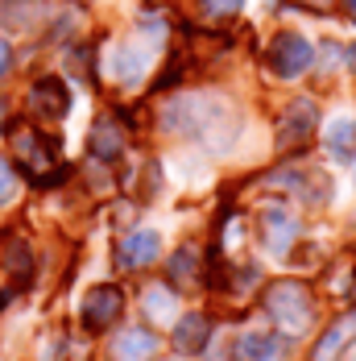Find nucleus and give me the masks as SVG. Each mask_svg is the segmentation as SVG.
<instances>
[{
  "label": "nucleus",
  "instance_id": "obj_13",
  "mask_svg": "<svg viewBox=\"0 0 356 361\" xmlns=\"http://www.w3.org/2000/svg\"><path fill=\"white\" fill-rule=\"evenodd\" d=\"M0 266L13 274L17 287L34 279V253H30V245H25V237H8V241H4V257H0Z\"/></svg>",
  "mask_w": 356,
  "mask_h": 361
},
{
  "label": "nucleus",
  "instance_id": "obj_24",
  "mask_svg": "<svg viewBox=\"0 0 356 361\" xmlns=\"http://www.w3.org/2000/svg\"><path fill=\"white\" fill-rule=\"evenodd\" d=\"M0 361H4V357H0Z\"/></svg>",
  "mask_w": 356,
  "mask_h": 361
},
{
  "label": "nucleus",
  "instance_id": "obj_14",
  "mask_svg": "<svg viewBox=\"0 0 356 361\" xmlns=\"http://www.w3.org/2000/svg\"><path fill=\"white\" fill-rule=\"evenodd\" d=\"M236 361H278V341L261 328L236 336Z\"/></svg>",
  "mask_w": 356,
  "mask_h": 361
},
{
  "label": "nucleus",
  "instance_id": "obj_10",
  "mask_svg": "<svg viewBox=\"0 0 356 361\" xmlns=\"http://www.w3.org/2000/svg\"><path fill=\"white\" fill-rule=\"evenodd\" d=\"M125 154V129L112 121V116H100L96 129H91V158L100 162H116Z\"/></svg>",
  "mask_w": 356,
  "mask_h": 361
},
{
  "label": "nucleus",
  "instance_id": "obj_6",
  "mask_svg": "<svg viewBox=\"0 0 356 361\" xmlns=\"http://www.w3.org/2000/svg\"><path fill=\"white\" fill-rule=\"evenodd\" d=\"M120 312H125V295L120 287H91L87 290V299H83V307H79V316H83V328H91V332H104L120 320Z\"/></svg>",
  "mask_w": 356,
  "mask_h": 361
},
{
  "label": "nucleus",
  "instance_id": "obj_16",
  "mask_svg": "<svg viewBox=\"0 0 356 361\" xmlns=\"http://www.w3.org/2000/svg\"><path fill=\"white\" fill-rule=\"evenodd\" d=\"M195 266H199V253L191 250V245H182V250L170 257V266H166V270H170V283H174V287H191V283H195Z\"/></svg>",
  "mask_w": 356,
  "mask_h": 361
},
{
  "label": "nucleus",
  "instance_id": "obj_12",
  "mask_svg": "<svg viewBox=\"0 0 356 361\" xmlns=\"http://www.w3.org/2000/svg\"><path fill=\"white\" fill-rule=\"evenodd\" d=\"M212 336V320L208 316H182L174 324V349L178 353H199Z\"/></svg>",
  "mask_w": 356,
  "mask_h": 361
},
{
  "label": "nucleus",
  "instance_id": "obj_15",
  "mask_svg": "<svg viewBox=\"0 0 356 361\" xmlns=\"http://www.w3.org/2000/svg\"><path fill=\"white\" fill-rule=\"evenodd\" d=\"M327 149L336 154V158H348L356 149V125L348 116H340V121H331L327 125Z\"/></svg>",
  "mask_w": 356,
  "mask_h": 361
},
{
  "label": "nucleus",
  "instance_id": "obj_21",
  "mask_svg": "<svg viewBox=\"0 0 356 361\" xmlns=\"http://www.w3.org/2000/svg\"><path fill=\"white\" fill-rule=\"evenodd\" d=\"M348 13H352V21H356V0H348Z\"/></svg>",
  "mask_w": 356,
  "mask_h": 361
},
{
  "label": "nucleus",
  "instance_id": "obj_4",
  "mask_svg": "<svg viewBox=\"0 0 356 361\" xmlns=\"http://www.w3.org/2000/svg\"><path fill=\"white\" fill-rule=\"evenodd\" d=\"M315 125H319V109H315L311 100H294V104L282 112V121H278V149H282V154L303 149V145L315 137Z\"/></svg>",
  "mask_w": 356,
  "mask_h": 361
},
{
  "label": "nucleus",
  "instance_id": "obj_23",
  "mask_svg": "<svg viewBox=\"0 0 356 361\" xmlns=\"http://www.w3.org/2000/svg\"><path fill=\"white\" fill-rule=\"evenodd\" d=\"M0 116H4V109H0Z\"/></svg>",
  "mask_w": 356,
  "mask_h": 361
},
{
  "label": "nucleus",
  "instance_id": "obj_1",
  "mask_svg": "<svg viewBox=\"0 0 356 361\" xmlns=\"http://www.w3.org/2000/svg\"><path fill=\"white\" fill-rule=\"evenodd\" d=\"M8 142H13V158H17V166L30 175L34 183H58L67 171L58 166V142L54 137H46L37 125L30 121H17L13 129H8Z\"/></svg>",
  "mask_w": 356,
  "mask_h": 361
},
{
  "label": "nucleus",
  "instance_id": "obj_17",
  "mask_svg": "<svg viewBox=\"0 0 356 361\" xmlns=\"http://www.w3.org/2000/svg\"><path fill=\"white\" fill-rule=\"evenodd\" d=\"M145 312H149V320H174V290L149 287L145 290Z\"/></svg>",
  "mask_w": 356,
  "mask_h": 361
},
{
  "label": "nucleus",
  "instance_id": "obj_3",
  "mask_svg": "<svg viewBox=\"0 0 356 361\" xmlns=\"http://www.w3.org/2000/svg\"><path fill=\"white\" fill-rule=\"evenodd\" d=\"M311 63H315L311 42L303 34H294V30H282V34L269 42V50H265V67L278 75V79H298Z\"/></svg>",
  "mask_w": 356,
  "mask_h": 361
},
{
  "label": "nucleus",
  "instance_id": "obj_5",
  "mask_svg": "<svg viewBox=\"0 0 356 361\" xmlns=\"http://www.w3.org/2000/svg\"><path fill=\"white\" fill-rule=\"evenodd\" d=\"M294 237H298V224L282 204H261L257 208V241L269 253H286L294 245Z\"/></svg>",
  "mask_w": 356,
  "mask_h": 361
},
{
  "label": "nucleus",
  "instance_id": "obj_20",
  "mask_svg": "<svg viewBox=\"0 0 356 361\" xmlns=\"http://www.w3.org/2000/svg\"><path fill=\"white\" fill-rule=\"evenodd\" d=\"M8 67H13V46H8V42L0 37V79L8 75Z\"/></svg>",
  "mask_w": 356,
  "mask_h": 361
},
{
  "label": "nucleus",
  "instance_id": "obj_18",
  "mask_svg": "<svg viewBox=\"0 0 356 361\" xmlns=\"http://www.w3.org/2000/svg\"><path fill=\"white\" fill-rule=\"evenodd\" d=\"M199 8H203V17H212V21H228V17H236V13L245 8V0H199Z\"/></svg>",
  "mask_w": 356,
  "mask_h": 361
},
{
  "label": "nucleus",
  "instance_id": "obj_19",
  "mask_svg": "<svg viewBox=\"0 0 356 361\" xmlns=\"http://www.w3.org/2000/svg\"><path fill=\"white\" fill-rule=\"evenodd\" d=\"M13 191H17V179H13V166L0 158V204H8L13 200Z\"/></svg>",
  "mask_w": 356,
  "mask_h": 361
},
{
  "label": "nucleus",
  "instance_id": "obj_8",
  "mask_svg": "<svg viewBox=\"0 0 356 361\" xmlns=\"http://www.w3.org/2000/svg\"><path fill=\"white\" fill-rule=\"evenodd\" d=\"M158 257H162V237L149 233V228L129 233V237L116 245V262H120V270H145V266L158 262Z\"/></svg>",
  "mask_w": 356,
  "mask_h": 361
},
{
  "label": "nucleus",
  "instance_id": "obj_7",
  "mask_svg": "<svg viewBox=\"0 0 356 361\" xmlns=\"http://www.w3.org/2000/svg\"><path fill=\"white\" fill-rule=\"evenodd\" d=\"M67 109H71V92H67V83L58 75H46L30 87V112L37 121H63Z\"/></svg>",
  "mask_w": 356,
  "mask_h": 361
},
{
  "label": "nucleus",
  "instance_id": "obj_11",
  "mask_svg": "<svg viewBox=\"0 0 356 361\" xmlns=\"http://www.w3.org/2000/svg\"><path fill=\"white\" fill-rule=\"evenodd\" d=\"M352 336H356V312L352 316H340L336 324H327V332L319 336V345H315L311 361H336L340 357V349H344Z\"/></svg>",
  "mask_w": 356,
  "mask_h": 361
},
{
  "label": "nucleus",
  "instance_id": "obj_9",
  "mask_svg": "<svg viewBox=\"0 0 356 361\" xmlns=\"http://www.w3.org/2000/svg\"><path fill=\"white\" fill-rule=\"evenodd\" d=\"M158 353V336L149 328H129L112 341V361H149Z\"/></svg>",
  "mask_w": 356,
  "mask_h": 361
},
{
  "label": "nucleus",
  "instance_id": "obj_22",
  "mask_svg": "<svg viewBox=\"0 0 356 361\" xmlns=\"http://www.w3.org/2000/svg\"><path fill=\"white\" fill-rule=\"evenodd\" d=\"M4 303H8V290H4V295H0V307H4Z\"/></svg>",
  "mask_w": 356,
  "mask_h": 361
},
{
  "label": "nucleus",
  "instance_id": "obj_2",
  "mask_svg": "<svg viewBox=\"0 0 356 361\" xmlns=\"http://www.w3.org/2000/svg\"><path fill=\"white\" fill-rule=\"evenodd\" d=\"M265 312H269V320L282 332L298 336L315 320V299H311V290L303 287V283H274V287L265 290Z\"/></svg>",
  "mask_w": 356,
  "mask_h": 361
}]
</instances>
